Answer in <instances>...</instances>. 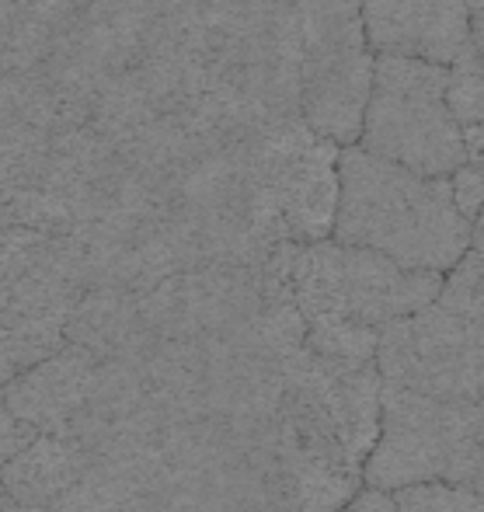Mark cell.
I'll return each mask as SVG.
<instances>
[{
	"instance_id": "cell-1",
	"label": "cell",
	"mask_w": 484,
	"mask_h": 512,
	"mask_svg": "<svg viewBox=\"0 0 484 512\" xmlns=\"http://www.w3.org/2000/svg\"><path fill=\"white\" fill-rule=\"evenodd\" d=\"M335 241L366 248L411 272H446L471 248V223L457 213L450 178H422L363 147L338 154Z\"/></svg>"
},
{
	"instance_id": "cell-2",
	"label": "cell",
	"mask_w": 484,
	"mask_h": 512,
	"mask_svg": "<svg viewBox=\"0 0 484 512\" xmlns=\"http://www.w3.org/2000/svg\"><path fill=\"white\" fill-rule=\"evenodd\" d=\"M363 485L377 492L457 485L484 495V405L384 387L380 439L363 467Z\"/></svg>"
},
{
	"instance_id": "cell-3",
	"label": "cell",
	"mask_w": 484,
	"mask_h": 512,
	"mask_svg": "<svg viewBox=\"0 0 484 512\" xmlns=\"http://www.w3.org/2000/svg\"><path fill=\"white\" fill-rule=\"evenodd\" d=\"M450 67L373 56V98L359 147L422 178H450L464 168V129L446 108Z\"/></svg>"
},
{
	"instance_id": "cell-4",
	"label": "cell",
	"mask_w": 484,
	"mask_h": 512,
	"mask_svg": "<svg viewBox=\"0 0 484 512\" xmlns=\"http://www.w3.org/2000/svg\"><path fill=\"white\" fill-rule=\"evenodd\" d=\"M439 272H411L366 248L338 241L300 244L293 255V304L303 324H356L384 331L387 324L432 307Z\"/></svg>"
},
{
	"instance_id": "cell-5",
	"label": "cell",
	"mask_w": 484,
	"mask_h": 512,
	"mask_svg": "<svg viewBox=\"0 0 484 512\" xmlns=\"http://www.w3.org/2000/svg\"><path fill=\"white\" fill-rule=\"evenodd\" d=\"M258 220L276 244L328 241L338 213V154L303 119L276 122L241 140Z\"/></svg>"
},
{
	"instance_id": "cell-6",
	"label": "cell",
	"mask_w": 484,
	"mask_h": 512,
	"mask_svg": "<svg viewBox=\"0 0 484 512\" xmlns=\"http://www.w3.org/2000/svg\"><path fill=\"white\" fill-rule=\"evenodd\" d=\"M377 370L384 387L484 405V324L453 317L436 304L401 317L380 331Z\"/></svg>"
},
{
	"instance_id": "cell-7",
	"label": "cell",
	"mask_w": 484,
	"mask_h": 512,
	"mask_svg": "<svg viewBox=\"0 0 484 512\" xmlns=\"http://www.w3.org/2000/svg\"><path fill=\"white\" fill-rule=\"evenodd\" d=\"M300 119L335 147H359L373 98V53L363 18L342 25L300 28Z\"/></svg>"
},
{
	"instance_id": "cell-8",
	"label": "cell",
	"mask_w": 484,
	"mask_h": 512,
	"mask_svg": "<svg viewBox=\"0 0 484 512\" xmlns=\"http://www.w3.org/2000/svg\"><path fill=\"white\" fill-rule=\"evenodd\" d=\"M265 307L262 265H209L140 293V314L157 342H202L248 328Z\"/></svg>"
},
{
	"instance_id": "cell-9",
	"label": "cell",
	"mask_w": 484,
	"mask_h": 512,
	"mask_svg": "<svg viewBox=\"0 0 484 512\" xmlns=\"http://www.w3.org/2000/svg\"><path fill=\"white\" fill-rule=\"evenodd\" d=\"M286 384L314 398V405L328 415L331 429L342 439L345 453L359 467H366L380 439V415H384V377L377 370V359L342 363L303 349L286 366Z\"/></svg>"
},
{
	"instance_id": "cell-10",
	"label": "cell",
	"mask_w": 484,
	"mask_h": 512,
	"mask_svg": "<svg viewBox=\"0 0 484 512\" xmlns=\"http://www.w3.org/2000/svg\"><path fill=\"white\" fill-rule=\"evenodd\" d=\"M363 35L373 56L453 67L471 46L467 0H363Z\"/></svg>"
},
{
	"instance_id": "cell-11",
	"label": "cell",
	"mask_w": 484,
	"mask_h": 512,
	"mask_svg": "<svg viewBox=\"0 0 484 512\" xmlns=\"http://www.w3.org/2000/svg\"><path fill=\"white\" fill-rule=\"evenodd\" d=\"M95 373L98 359L84 352L81 345L67 342L56 356L42 359L39 366H32L7 387H0V405L42 436H63L70 418L88 398Z\"/></svg>"
},
{
	"instance_id": "cell-12",
	"label": "cell",
	"mask_w": 484,
	"mask_h": 512,
	"mask_svg": "<svg viewBox=\"0 0 484 512\" xmlns=\"http://www.w3.org/2000/svg\"><path fill=\"white\" fill-rule=\"evenodd\" d=\"M67 342L81 345L98 363H143L157 349L147 321L140 314V293L88 290L67 321Z\"/></svg>"
},
{
	"instance_id": "cell-13",
	"label": "cell",
	"mask_w": 484,
	"mask_h": 512,
	"mask_svg": "<svg viewBox=\"0 0 484 512\" xmlns=\"http://www.w3.org/2000/svg\"><path fill=\"white\" fill-rule=\"evenodd\" d=\"M91 467V453L67 436H39L11 464L0 467V485L14 506L53 509L70 495Z\"/></svg>"
},
{
	"instance_id": "cell-14",
	"label": "cell",
	"mask_w": 484,
	"mask_h": 512,
	"mask_svg": "<svg viewBox=\"0 0 484 512\" xmlns=\"http://www.w3.org/2000/svg\"><path fill=\"white\" fill-rule=\"evenodd\" d=\"M436 307L464 321L484 324V255L467 248V255L443 276Z\"/></svg>"
},
{
	"instance_id": "cell-15",
	"label": "cell",
	"mask_w": 484,
	"mask_h": 512,
	"mask_svg": "<svg viewBox=\"0 0 484 512\" xmlns=\"http://www.w3.org/2000/svg\"><path fill=\"white\" fill-rule=\"evenodd\" d=\"M446 108L457 119L464 133L484 126V63L478 60L471 46L464 49L457 63L450 67V81H446Z\"/></svg>"
},
{
	"instance_id": "cell-16",
	"label": "cell",
	"mask_w": 484,
	"mask_h": 512,
	"mask_svg": "<svg viewBox=\"0 0 484 512\" xmlns=\"http://www.w3.org/2000/svg\"><path fill=\"white\" fill-rule=\"evenodd\" d=\"M394 495V512H484V495L457 485H411Z\"/></svg>"
},
{
	"instance_id": "cell-17",
	"label": "cell",
	"mask_w": 484,
	"mask_h": 512,
	"mask_svg": "<svg viewBox=\"0 0 484 512\" xmlns=\"http://www.w3.org/2000/svg\"><path fill=\"white\" fill-rule=\"evenodd\" d=\"M450 189H453V203H457V213L464 216L467 223L481 213L484 206V168L467 161L460 171L450 175Z\"/></svg>"
},
{
	"instance_id": "cell-18",
	"label": "cell",
	"mask_w": 484,
	"mask_h": 512,
	"mask_svg": "<svg viewBox=\"0 0 484 512\" xmlns=\"http://www.w3.org/2000/svg\"><path fill=\"white\" fill-rule=\"evenodd\" d=\"M338 512H394V495L377 492V488H359L356 499L345 502Z\"/></svg>"
},
{
	"instance_id": "cell-19",
	"label": "cell",
	"mask_w": 484,
	"mask_h": 512,
	"mask_svg": "<svg viewBox=\"0 0 484 512\" xmlns=\"http://www.w3.org/2000/svg\"><path fill=\"white\" fill-rule=\"evenodd\" d=\"M464 140H467V157H471V164L484 168V126L471 129V133H464Z\"/></svg>"
},
{
	"instance_id": "cell-20",
	"label": "cell",
	"mask_w": 484,
	"mask_h": 512,
	"mask_svg": "<svg viewBox=\"0 0 484 512\" xmlns=\"http://www.w3.org/2000/svg\"><path fill=\"white\" fill-rule=\"evenodd\" d=\"M471 49L478 53V60L484 63V11L471 14Z\"/></svg>"
},
{
	"instance_id": "cell-21",
	"label": "cell",
	"mask_w": 484,
	"mask_h": 512,
	"mask_svg": "<svg viewBox=\"0 0 484 512\" xmlns=\"http://www.w3.org/2000/svg\"><path fill=\"white\" fill-rule=\"evenodd\" d=\"M471 251L484 255V206H481V213L471 220Z\"/></svg>"
},
{
	"instance_id": "cell-22",
	"label": "cell",
	"mask_w": 484,
	"mask_h": 512,
	"mask_svg": "<svg viewBox=\"0 0 484 512\" xmlns=\"http://www.w3.org/2000/svg\"><path fill=\"white\" fill-rule=\"evenodd\" d=\"M467 11H484V0H467Z\"/></svg>"
}]
</instances>
